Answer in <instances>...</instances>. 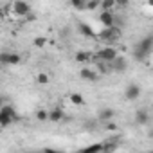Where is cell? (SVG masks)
I'll list each match as a JSON object with an SVG mask.
<instances>
[{"mask_svg":"<svg viewBox=\"0 0 153 153\" xmlns=\"http://www.w3.org/2000/svg\"><path fill=\"white\" fill-rule=\"evenodd\" d=\"M99 2H101V0H87L85 11H96V9H99Z\"/></svg>","mask_w":153,"mask_h":153,"instance_id":"obj_19","label":"cell"},{"mask_svg":"<svg viewBox=\"0 0 153 153\" xmlns=\"http://www.w3.org/2000/svg\"><path fill=\"white\" fill-rule=\"evenodd\" d=\"M63 119H65V112H63V108H59V106L49 110V114H47V121L59 123V121H63Z\"/></svg>","mask_w":153,"mask_h":153,"instance_id":"obj_9","label":"cell"},{"mask_svg":"<svg viewBox=\"0 0 153 153\" xmlns=\"http://www.w3.org/2000/svg\"><path fill=\"white\" fill-rule=\"evenodd\" d=\"M99 22H101L105 27L114 25V22H115V15H114V11H101V15H99Z\"/></svg>","mask_w":153,"mask_h":153,"instance_id":"obj_10","label":"cell"},{"mask_svg":"<svg viewBox=\"0 0 153 153\" xmlns=\"http://www.w3.org/2000/svg\"><path fill=\"white\" fill-rule=\"evenodd\" d=\"M15 121H18V114H16V110H15V106L13 105H2L0 106V126L2 128H7V126H11Z\"/></svg>","mask_w":153,"mask_h":153,"instance_id":"obj_2","label":"cell"},{"mask_svg":"<svg viewBox=\"0 0 153 153\" xmlns=\"http://www.w3.org/2000/svg\"><path fill=\"white\" fill-rule=\"evenodd\" d=\"M79 78L81 79H85V81H90V83H96L97 79H99V74H97V70H92V68H81L79 70Z\"/></svg>","mask_w":153,"mask_h":153,"instance_id":"obj_7","label":"cell"},{"mask_svg":"<svg viewBox=\"0 0 153 153\" xmlns=\"http://www.w3.org/2000/svg\"><path fill=\"white\" fill-rule=\"evenodd\" d=\"M11 9H13V13H15L16 16H22V18H24L27 13L33 11L31 6H29V2H25V0H16V2H13Z\"/></svg>","mask_w":153,"mask_h":153,"instance_id":"obj_5","label":"cell"},{"mask_svg":"<svg viewBox=\"0 0 153 153\" xmlns=\"http://www.w3.org/2000/svg\"><path fill=\"white\" fill-rule=\"evenodd\" d=\"M117 56H119V54H117V49H115V47H112V45L103 47V49L96 54V58H97V59H103V61H108V63H110L114 58H117Z\"/></svg>","mask_w":153,"mask_h":153,"instance_id":"obj_4","label":"cell"},{"mask_svg":"<svg viewBox=\"0 0 153 153\" xmlns=\"http://www.w3.org/2000/svg\"><path fill=\"white\" fill-rule=\"evenodd\" d=\"M87 149H88V151H103V144H92V146H88Z\"/></svg>","mask_w":153,"mask_h":153,"instance_id":"obj_24","label":"cell"},{"mask_svg":"<svg viewBox=\"0 0 153 153\" xmlns=\"http://www.w3.org/2000/svg\"><path fill=\"white\" fill-rule=\"evenodd\" d=\"M47 114H49V110H45V108H38V110L34 112V117H36L38 121H47Z\"/></svg>","mask_w":153,"mask_h":153,"instance_id":"obj_20","label":"cell"},{"mask_svg":"<svg viewBox=\"0 0 153 153\" xmlns=\"http://www.w3.org/2000/svg\"><path fill=\"white\" fill-rule=\"evenodd\" d=\"M151 47H153V36L148 34V36H144V38L135 45V49H133V58H135L137 61H144V59L151 54Z\"/></svg>","mask_w":153,"mask_h":153,"instance_id":"obj_1","label":"cell"},{"mask_svg":"<svg viewBox=\"0 0 153 153\" xmlns=\"http://www.w3.org/2000/svg\"><path fill=\"white\" fill-rule=\"evenodd\" d=\"M105 130H106V131H115V130H117V124H115L112 119H110V121H105Z\"/></svg>","mask_w":153,"mask_h":153,"instance_id":"obj_22","label":"cell"},{"mask_svg":"<svg viewBox=\"0 0 153 153\" xmlns=\"http://www.w3.org/2000/svg\"><path fill=\"white\" fill-rule=\"evenodd\" d=\"M135 121H137L139 126L148 124V123H149V114H148V110H146V108H139V110L135 112Z\"/></svg>","mask_w":153,"mask_h":153,"instance_id":"obj_11","label":"cell"},{"mask_svg":"<svg viewBox=\"0 0 153 153\" xmlns=\"http://www.w3.org/2000/svg\"><path fill=\"white\" fill-rule=\"evenodd\" d=\"M130 6V0H115V7H121V9H126Z\"/></svg>","mask_w":153,"mask_h":153,"instance_id":"obj_23","label":"cell"},{"mask_svg":"<svg viewBox=\"0 0 153 153\" xmlns=\"http://www.w3.org/2000/svg\"><path fill=\"white\" fill-rule=\"evenodd\" d=\"M49 81H51V76L47 72H38L36 74V83L38 85H47Z\"/></svg>","mask_w":153,"mask_h":153,"instance_id":"obj_16","label":"cell"},{"mask_svg":"<svg viewBox=\"0 0 153 153\" xmlns=\"http://www.w3.org/2000/svg\"><path fill=\"white\" fill-rule=\"evenodd\" d=\"M99 9L101 11H114L115 9V0H101Z\"/></svg>","mask_w":153,"mask_h":153,"instance_id":"obj_14","label":"cell"},{"mask_svg":"<svg viewBox=\"0 0 153 153\" xmlns=\"http://www.w3.org/2000/svg\"><path fill=\"white\" fill-rule=\"evenodd\" d=\"M2 105H6V97H4L2 94H0V106H2Z\"/></svg>","mask_w":153,"mask_h":153,"instance_id":"obj_25","label":"cell"},{"mask_svg":"<svg viewBox=\"0 0 153 153\" xmlns=\"http://www.w3.org/2000/svg\"><path fill=\"white\" fill-rule=\"evenodd\" d=\"M90 52L88 51H78V52H76V61H78V63H87V61H90Z\"/></svg>","mask_w":153,"mask_h":153,"instance_id":"obj_13","label":"cell"},{"mask_svg":"<svg viewBox=\"0 0 153 153\" xmlns=\"http://www.w3.org/2000/svg\"><path fill=\"white\" fill-rule=\"evenodd\" d=\"M33 43H34V47H40V49H42V47H45L47 38H45V36H38V38H34V42H33Z\"/></svg>","mask_w":153,"mask_h":153,"instance_id":"obj_21","label":"cell"},{"mask_svg":"<svg viewBox=\"0 0 153 153\" xmlns=\"http://www.w3.org/2000/svg\"><path fill=\"white\" fill-rule=\"evenodd\" d=\"M140 92H142V88L139 85H128V88L124 90V97L128 101H135V99H139Z\"/></svg>","mask_w":153,"mask_h":153,"instance_id":"obj_8","label":"cell"},{"mask_svg":"<svg viewBox=\"0 0 153 153\" xmlns=\"http://www.w3.org/2000/svg\"><path fill=\"white\" fill-rule=\"evenodd\" d=\"M108 65H110V70H112V72H124V70H126V67H128L126 59H124V58H121V56L114 58Z\"/></svg>","mask_w":153,"mask_h":153,"instance_id":"obj_6","label":"cell"},{"mask_svg":"<svg viewBox=\"0 0 153 153\" xmlns=\"http://www.w3.org/2000/svg\"><path fill=\"white\" fill-rule=\"evenodd\" d=\"M99 36H101L103 42H106V43L110 45V43L119 42L121 36H123V33H121V29H119L117 25H110V27H105V31L99 33Z\"/></svg>","mask_w":153,"mask_h":153,"instance_id":"obj_3","label":"cell"},{"mask_svg":"<svg viewBox=\"0 0 153 153\" xmlns=\"http://www.w3.org/2000/svg\"><path fill=\"white\" fill-rule=\"evenodd\" d=\"M79 33L85 36H96V33L88 27V24H79Z\"/></svg>","mask_w":153,"mask_h":153,"instance_id":"obj_18","label":"cell"},{"mask_svg":"<svg viewBox=\"0 0 153 153\" xmlns=\"http://www.w3.org/2000/svg\"><path fill=\"white\" fill-rule=\"evenodd\" d=\"M115 117V110L114 108H103L101 112H99V119L105 123V121H110V119H114Z\"/></svg>","mask_w":153,"mask_h":153,"instance_id":"obj_12","label":"cell"},{"mask_svg":"<svg viewBox=\"0 0 153 153\" xmlns=\"http://www.w3.org/2000/svg\"><path fill=\"white\" fill-rule=\"evenodd\" d=\"M70 6H72L74 9H78V11H85L87 0H70Z\"/></svg>","mask_w":153,"mask_h":153,"instance_id":"obj_17","label":"cell"},{"mask_svg":"<svg viewBox=\"0 0 153 153\" xmlns=\"http://www.w3.org/2000/svg\"><path fill=\"white\" fill-rule=\"evenodd\" d=\"M4 18V9H0V20Z\"/></svg>","mask_w":153,"mask_h":153,"instance_id":"obj_26","label":"cell"},{"mask_svg":"<svg viewBox=\"0 0 153 153\" xmlns=\"http://www.w3.org/2000/svg\"><path fill=\"white\" fill-rule=\"evenodd\" d=\"M68 99H70V103L76 105V106H83V105H85V99H83L81 94H76V92H74V94L68 96Z\"/></svg>","mask_w":153,"mask_h":153,"instance_id":"obj_15","label":"cell"}]
</instances>
